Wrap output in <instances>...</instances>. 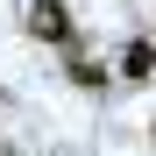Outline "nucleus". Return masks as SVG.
I'll use <instances>...</instances> for the list:
<instances>
[{"mask_svg":"<svg viewBox=\"0 0 156 156\" xmlns=\"http://www.w3.org/2000/svg\"><path fill=\"white\" fill-rule=\"evenodd\" d=\"M121 71H128V78H156V43H149V36H135V43L121 50Z\"/></svg>","mask_w":156,"mask_h":156,"instance_id":"nucleus-2","label":"nucleus"},{"mask_svg":"<svg viewBox=\"0 0 156 156\" xmlns=\"http://www.w3.org/2000/svg\"><path fill=\"white\" fill-rule=\"evenodd\" d=\"M29 29L43 43H71V14H64V0H36L29 7Z\"/></svg>","mask_w":156,"mask_h":156,"instance_id":"nucleus-1","label":"nucleus"},{"mask_svg":"<svg viewBox=\"0 0 156 156\" xmlns=\"http://www.w3.org/2000/svg\"><path fill=\"white\" fill-rule=\"evenodd\" d=\"M71 85H85V92H107V64H92V57H71Z\"/></svg>","mask_w":156,"mask_h":156,"instance_id":"nucleus-3","label":"nucleus"}]
</instances>
